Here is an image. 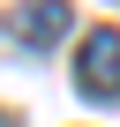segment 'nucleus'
Instances as JSON below:
<instances>
[{"label":"nucleus","mask_w":120,"mask_h":127,"mask_svg":"<svg viewBox=\"0 0 120 127\" xmlns=\"http://www.w3.org/2000/svg\"><path fill=\"white\" fill-rule=\"evenodd\" d=\"M75 90H83L90 105H113V97H120V30H113V23L83 30V45H75Z\"/></svg>","instance_id":"f257e3e1"},{"label":"nucleus","mask_w":120,"mask_h":127,"mask_svg":"<svg viewBox=\"0 0 120 127\" xmlns=\"http://www.w3.org/2000/svg\"><path fill=\"white\" fill-rule=\"evenodd\" d=\"M8 30H15L23 45H53L60 30H68V8H53V0H38V8H23V15L8 23Z\"/></svg>","instance_id":"f03ea898"}]
</instances>
